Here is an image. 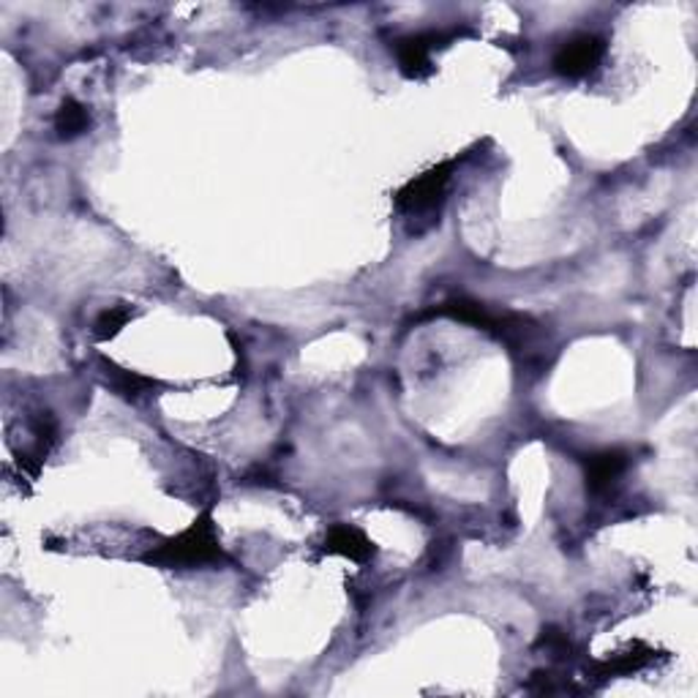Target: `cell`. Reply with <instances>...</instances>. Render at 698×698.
<instances>
[{
    "label": "cell",
    "mask_w": 698,
    "mask_h": 698,
    "mask_svg": "<svg viewBox=\"0 0 698 698\" xmlns=\"http://www.w3.org/2000/svg\"><path fill=\"white\" fill-rule=\"evenodd\" d=\"M142 559L162 567H202L226 562V554L221 549V538L215 532L213 516H210V510H206L202 516H197L195 524H189L175 538H167L162 546L151 549Z\"/></svg>",
    "instance_id": "obj_1"
},
{
    "label": "cell",
    "mask_w": 698,
    "mask_h": 698,
    "mask_svg": "<svg viewBox=\"0 0 698 698\" xmlns=\"http://www.w3.org/2000/svg\"><path fill=\"white\" fill-rule=\"evenodd\" d=\"M458 167V158H447V162L436 164V167L425 169L418 178L407 180L399 191H396V208L401 213H425V210H434L445 197L447 186H451L453 173Z\"/></svg>",
    "instance_id": "obj_2"
},
{
    "label": "cell",
    "mask_w": 698,
    "mask_h": 698,
    "mask_svg": "<svg viewBox=\"0 0 698 698\" xmlns=\"http://www.w3.org/2000/svg\"><path fill=\"white\" fill-rule=\"evenodd\" d=\"M606 58V42L595 33H578L567 38L554 55V71L567 79L589 77Z\"/></svg>",
    "instance_id": "obj_3"
},
{
    "label": "cell",
    "mask_w": 698,
    "mask_h": 698,
    "mask_svg": "<svg viewBox=\"0 0 698 698\" xmlns=\"http://www.w3.org/2000/svg\"><path fill=\"white\" fill-rule=\"evenodd\" d=\"M447 42L445 33H416V36L396 38L394 53L399 58V69L405 77L423 79L434 71L431 66V55Z\"/></svg>",
    "instance_id": "obj_4"
},
{
    "label": "cell",
    "mask_w": 698,
    "mask_h": 698,
    "mask_svg": "<svg viewBox=\"0 0 698 698\" xmlns=\"http://www.w3.org/2000/svg\"><path fill=\"white\" fill-rule=\"evenodd\" d=\"M584 464V480H587V489L592 494H606L620 484L622 475L630 467V453L620 451V447H606V451L589 453L581 458Z\"/></svg>",
    "instance_id": "obj_5"
},
{
    "label": "cell",
    "mask_w": 698,
    "mask_h": 698,
    "mask_svg": "<svg viewBox=\"0 0 698 698\" xmlns=\"http://www.w3.org/2000/svg\"><path fill=\"white\" fill-rule=\"evenodd\" d=\"M322 552L325 554H339V557H347L352 562H368L377 554L372 538L355 524H333L328 530L325 543H322Z\"/></svg>",
    "instance_id": "obj_6"
},
{
    "label": "cell",
    "mask_w": 698,
    "mask_h": 698,
    "mask_svg": "<svg viewBox=\"0 0 698 698\" xmlns=\"http://www.w3.org/2000/svg\"><path fill=\"white\" fill-rule=\"evenodd\" d=\"M652 657H655V652H652L650 646L633 644L630 650L617 652V655H611V657H606V661H600L598 666H595V677H603V679L625 677V674L641 672V668H644L646 663L652 661Z\"/></svg>",
    "instance_id": "obj_7"
},
{
    "label": "cell",
    "mask_w": 698,
    "mask_h": 698,
    "mask_svg": "<svg viewBox=\"0 0 698 698\" xmlns=\"http://www.w3.org/2000/svg\"><path fill=\"white\" fill-rule=\"evenodd\" d=\"M90 126V110L77 99H66L60 104L58 115H55V132L60 140H74L79 134L88 132Z\"/></svg>",
    "instance_id": "obj_8"
},
{
    "label": "cell",
    "mask_w": 698,
    "mask_h": 698,
    "mask_svg": "<svg viewBox=\"0 0 698 698\" xmlns=\"http://www.w3.org/2000/svg\"><path fill=\"white\" fill-rule=\"evenodd\" d=\"M107 383L123 399H140L142 394H147V390H153L158 385L156 379L142 377L137 372H126V368H118L115 363H107Z\"/></svg>",
    "instance_id": "obj_9"
},
{
    "label": "cell",
    "mask_w": 698,
    "mask_h": 698,
    "mask_svg": "<svg viewBox=\"0 0 698 698\" xmlns=\"http://www.w3.org/2000/svg\"><path fill=\"white\" fill-rule=\"evenodd\" d=\"M134 311L129 309V306H110V309H104L99 314V320H96L93 325V333L96 339H101V342H107V339L118 336V333L123 331V328L132 322Z\"/></svg>",
    "instance_id": "obj_10"
},
{
    "label": "cell",
    "mask_w": 698,
    "mask_h": 698,
    "mask_svg": "<svg viewBox=\"0 0 698 698\" xmlns=\"http://www.w3.org/2000/svg\"><path fill=\"white\" fill-rule=\"evenodd\" d=\"M538 646H546L549 652H552L554 657H562L570 652V641H567V635L562 633V630L557 628H546L541 633V639H538Z\"/></svg>",
    "instance_id": "obj_11"
}]
</instances>
